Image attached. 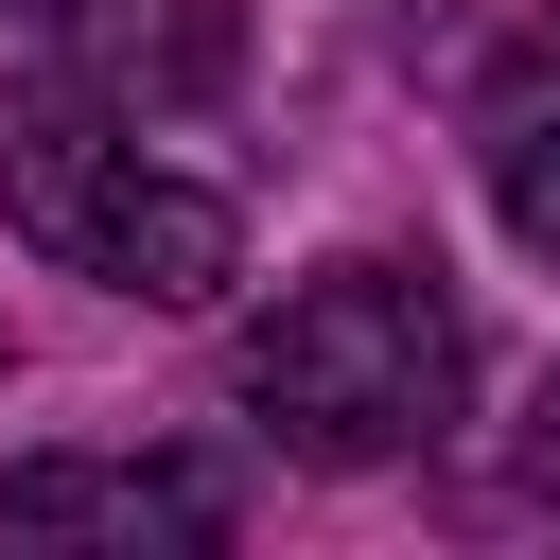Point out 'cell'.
<instances>
[{
	"label": "cell",
	"instance_id": "277c9868",
	"mask_svg": "<svg viewBox=\"0 0 560 560\" xmlns=\"http://www.w3.org/2000/svg\"><path fill=\"white\" fill-rule=\"evenodd\" d=\"M70 70L140 122V105H210L245 70V0H88L70 18Z\"/></svg>",
	"mask_w": 560,
	"mask_h": 560
},
{
	"label": "cell",
	"instance_id": "52a82bcc",
	"mask_svg": "<svg viewBox=\"0 0 560 560\" xmlns=\"http://www.w3.org/2000/svg\"><path fill=\"white\" fill-rule=\"evenodd\" d=\"M0 18H18V35H70V18H88V0H0Z\"/></svg>",
	"mask_w": 560,
	"mask_h": 560
},
{
	"label": "cell",
	"instance_id": "8992f818",
	"mask_svg": "<svg viewBox=\"0 0 560 560\" xmlns=\"http://www.w3.org/2000/svg\"><path fill=\"white\" fill-rule=\"evenodd\" d=\"M525 508H560V385H542V438H525Z\"/></svg>",
	"mask_w": 560,
	"mask_h": 560
},
{
	"label": "cell",
	"instance_id": "3957f363",
	"mask_svg": "<svg viewBox=\"0 0 560 560\" xmlns=\"http://www.w3.org/2000/svg\"><path fill=\"white\" fill-rule=\"evenodd\" d=\"M0 542H228V472H192V455H18Z\"/></svg>",
	"mask_w": 560,
	"mask_h": 560
},
{
	"label": "cell",
	"instance_id": "7a4b0ae2",
	"mask_svg": "<svg viewBox=\"0 0 560 560\" xmlns=\"http://www.w3.org/2000/svg\"><path fill=\"white\" fill-rule=\"evenodd\" d=\"M0 228L140 315H210L245 280V228L210 175H158L88 70H0Z\"/></svg>",
	"mask_w": 560,
	"mask_h": 560
},
{
	"label": "cell",
	"instance_id": "6da1fadb",
	"mask_svg": "<svg viewBox=\"0 0 560 560\" xmlns=\"http://www.w3.org/2000/svg\"><path fill=\"white\" fill-rule=\"evenodd\" d=\"M455 402H472V332H455L438 262L350 245V262L280 280V315L245 332V420H262L280 455H315V472L438 455V438H455Z\"/></svg>",
	"mask_w": 560,
	"mask_h": 560
},
{
	"label": "cell",
	"instance_id": "5b68a950",
	"mask_svg": "<svg viewBox=\"0 0 560 560\" xmlns=\"http://www.w3.org/2000/svg\"><path fill=\"white\" fill-rule=\"evenodd\" d=\"M472 175H490L508 245H542V262H560V18H542V35H508V70L472 88Z\"/></svg>",
	"mask_w": 560,
	"mask_h": 560
}]
</instances>
